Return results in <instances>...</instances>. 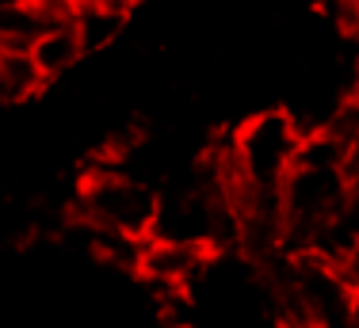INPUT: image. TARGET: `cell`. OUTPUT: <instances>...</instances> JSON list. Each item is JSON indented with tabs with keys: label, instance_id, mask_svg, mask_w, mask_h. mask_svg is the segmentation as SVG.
Here are the masks:
<instances>
[{
	"label": "cell",
	"instance_id": "1",
	"mask_svg": "<svg viewBox=\"0 0 359 328\" xmlns=\"http://www.w3.org/2000/svg\"><path fill=\"white\" fill-rule=\"evenodd\" d=\"M306 126L290 111H260L249 123H241L229 137L233 149V191H283V179L294 168L298 145Z\"/></svg>",
	"mask_w": 359,
	"mask_h": 328
},
{
	"label": "cell",
	"instance_id": "8",
	"mask_svg": "<svg viewBox=\"0 0 359 328\" xmlns=\"http://www.w3.org/2000/svg\"><path fill=\"white\" fill-rule=\"evenodd\" d=\"M344 172H348V179L359 176V130L352 134V142H348V149H344Z\"/></svg>",
	"mask_w": 359,
	"mask_h": 328
},
{
	"label": "cell",
	"instance_id": "6",
	"mask_svg": "<svg viewBox=\"0 0 359 328\" xmlns=\"http://www.w3.org/2000/svg\"><path fill=\"white\" fill-rule=\"evenodd\" d=\"M31 57H35L42 81H57V76H65L73 65H81L84 57V46L81 39H76L73 23H57V27H50L46 34H39V42L31 46Z\"/></svg>",
	"mask_w": 359,
	"mask_h": 328
},
{
	"label": "cell",
	"instance_id": "7",
	"mask_svg": "<svg viewBox=\"0 0 359 328\" xmlns=\"http://www.w3.org/2000/svg\"><path fill=\"white\" fill-rule=\"evenodd\" d=\"M42 84L31 50H0V103H23L39 96Z\"/></svg>",
	"mask_w": 359,
	"mask_h": 328
},
{
	"label": "cell",
	"instance_id": "2",
	"mask_svg": "<svg viewBox=\"0 0 359 328\" xmlns=\"http://www.w3.org/2000/svg\"><path fill=\"white\" fill-rule=\"evenodd\" d=\"M157 203L161 191L149 187V179L130 176L118 164H100L84 176L81 191H76V218L88 229L145 240L153 237Z\"/></svg>",
	"mask_w": 359,
	"mask_h": 328
},
{
	"label": "cell",
	"instance_id": "4",
	"mask_svg": "<svg viewBox=\"0 0 359 328\" xmlns=\"http://www.w3.org/2000/svg\"><path fill=\"white\" fill-rule=\"evenodd\" d=\"M126 20H130V8H123V4H111V0H81L73 12V31L81 39L84 54H100V50H107L126 31Z\"/></svg>",
	"mask_w": 359,
	"mask_h": 328
},
{
	"label": "cell",
	"instance_id": "10",
	"mask_svg": "<svg viewBox=\"0 0 359 328\" xmlns=\"http://www.w3.org/2000/svg\"><path fill=\"white\" fill-rule=\"evenodd\" d=\"M352 100L359 103V73H355V92H352Z\"/></svg>",
	"mask_w": 359,
	"mask_h": 328
},
{
	"label": "cell",
	"instance_id": "3",
	"mask_svg": "<svg viewBox=\"0 0 359 328\" xmlns=\"http://www.w3.org/2000/svg\"><path fill=\"white\" fill-rule=\"evenodd\" d=\"M210 248L207 245H187V240H157L149 237L142 245V260H138V275L149 279V287L157 290H187L203 271L210 267Z\"/></svg>",
	"mask_w": 359,
	"mask_h": 328
},
{
	"label": "cell",
	"instance_id": "5",
	"mask_svg": "<svg viewBox=\"0 0 359 328\" xmlns=\"http://www.w3.org/2000/svg\"><path fill=\"white\" fill-rule=\"evenodd\" d=\"M50 27L57 23H50L35 0H0V50H31Z\"/></svg>",
	"mask_w": 359,
	"mask_h": 328
},
{
	"label": "cell",
	"instance_id": "9",
	"mask_svg": "<svg viewBox=\"0 0 359 328\" xmlns=\"http://www.w3.org/2000/svg\"><path fill=\"white\" fill-rule=\"evenodd\" d=\"M348 317H352V328H359V287H352V301H348Z\"/></svg>",
	"mask_w": 359,
	"mask_h": 328
}]
</instances>
